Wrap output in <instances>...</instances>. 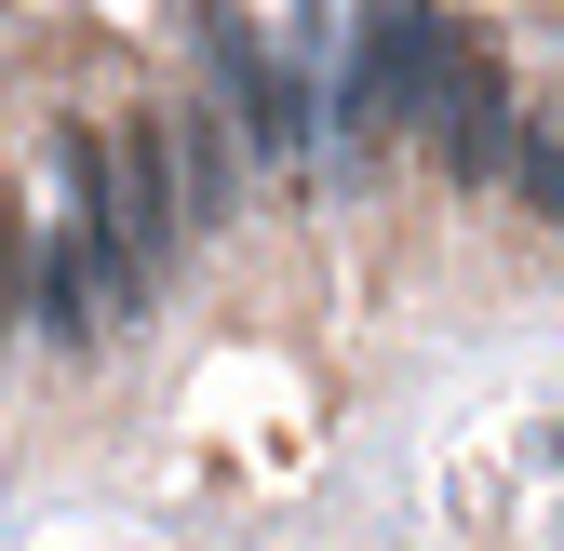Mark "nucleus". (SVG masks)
<instances>
[{
  "mask_svg": "<svg viewBox=\"0 0 564 551\" xmlns=\"http://www.w3.org/2000/svg\"><path fill=\"white\" fill-rule=\"evenodd\" d=\"M202 54H216V95H229V121H242V149H256V162H296L310 121H323V82L282 67L242 14H202Z\"/></svg>",
  "mask_w": 564,
  "mask_h": 551,
  "instance_id": "obj_1",
  "label": "nucleus"
},
{
  "mask_svg": "<svg viewBox=\"0 0 564 551\" xmlns=\"http://www.w3.org/2000/svg\"><path fill=\"white\" fill-rule=\"evenodd\" d=\"M108 242L134 256V283L188 242V188H175V121H149L134 108L121 134H108Z\"/></svg>",
  "mask_w": 564,
  "mask_h": 551,
  "instance_id": "obj_2",
  "label": "nucleus"
},
{
  "mask_svg": "<svg viewBox=\"0 0 564 551\" xmlns=\"http://www.w3.org/2000/svg\"><path fill=\"white\" fill-rule=\"evenodd\" d=\"M431 149H444V175H457V188L524 175V108L498 95V67H470V54H457V82L431 95Z\"/></svg>",
  "mask_w": 564,
  "mask_h": 551,
  "instance_id": "obj_3",
  "label": "nucleus"
},
{
  "mask_svg": "<svg viewBox=\"0 0 564 551\" xmlns=\"http://www.w3.org/2000/svg\"><path fill=\"white\" fill-rule=\"evenodd\" d=\"M229 175H242V162H229V134L188 108V121H175V188H188V229H216V216H229Z\"/></svg>",
  "mask_w": 564,
  "mask_h": 551,
  "instance_id": "obj_4",
  "label": "nucleus"
},
{
  "mask_svg": "<svg viewBox=\"0 0 564 551\" xmlns=\"http://www.w3.org/2000/svg\"><path fill=\"white\" fill-rule=\"evenodd\" d=\"M511 188H524L538 216L564 229V121H538V134H524V175H511Z\"/></svg>",
  "mask_w": 564,
  "mask_h": 551,
  "instance_id": "obj_5",
  "label": "nucleus"
},
{
  "mask_svg": "<svg viewBox=\"0 0 564 551\" xmlns=\"http://www.w3.org/2000/svg\"><path fill=\"white\" fill-rule=\"evenodd\" d=\"M28 283H41V269H28V216L0 202V323H28Z\"/></svg>",
  "mask_w": 564,
  "mask_h": 551,
  "instance_id": "obj_6",
  "label": "nucleus"
}]
</instances>
